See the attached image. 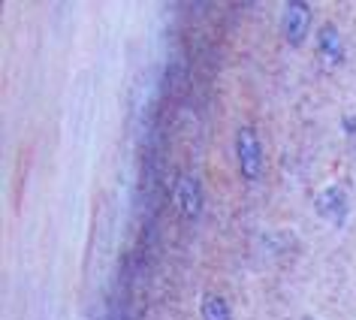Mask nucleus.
<instances>
[{
  "label": "nucleus",
  "instance_id": "nucleus-6",
  "mask_svg": "<svg viewBox=\"0 0 356 320\" xmlns=\"http://www.w3.org/2000/svg\"><path fill=\"white\" fill-rule=\"evenodd\" d=\"M200 320H233V308H229V302L220 293H202Z\"/></svg>",
  "mask_w": 356,
  "mask_h": 320
},
{
  "label": "nucleus",
  "instance_id": "nucleus-2",
  "mask_svg": "<svg viewBox=\"0 0 356 320\" xmlns=\"http://www.w3.org/2000/svg\"><path fill=\"white\" fill-rule=\"evenodd\" d=\"M311 19H314V10H311L308 0H290V3L284 6L281 31H284V40H287L290 49L305 46V40L311 33Z\"/></svg>",
  "mask_w": 356,
  "mask_h": 320
},
{
  "label": "nucleus",
  "instance_id": "nucleus-7",
  "mask_svg": "<svg viewBox=\"0 0 356 320\" xmlns=\"http://www.w3.org/2000/svg\"><path fill=\"white\" fill-rule=\"evenodd\" d=\"M341 127H344L347 136H356V115H344V118H341Z\"/></svg>",
  "mask_w": 356,
  "mask_h": 320
},
{
  "label": "nucleus",
  "instance_id": "nucleus-4",
  "mask_svg": "<svg viewBox=\"0 0 356 320\" xmlns=\"http://www.w3.org/2000/svg\"><path fill=\"white\" fill-rule=\"evenodd\" d=\"M172 200H175V209L181 218L188 221H197L200 211H202V184L193 173H181L175 179V188H172Z\"/></svg>",
  "mask_w": 356,
  "mask_h": 320
},
{
  "label": "nucleus",
  "instance_id": "nucleus-1",
  "mask_svg": "<svg viewBox=\"0 0 356 320\" xmlns=\"http://www.w3.org/2000/svg\"><path fill=\"white\" fill-rule=\"evenodd\" d=\"M236 163H238V175L245 182H260L263 179V166H266V157H263V142H260V133L251 124H242L236 130Z\"/></svg>",
  "mask_w": 356,
  "mask_h": 320
},
{
  "label": "nucleus",
  "instance_id": "nucleus-5",
  "mask_svg": "<svg viewBox=\"0 0 356 320\" xmlns=\"http://www.w3.org/2000/svg\"><path fill=\"white\" fill-rule=\"evenodd\" d=\"M314 211H317V218H326L335 227H341L347 221V211H350V197H347V191L341 184H326L314 197Z\"/></svg>",
  "mask_w": 356,
  "mask_h": 320
},
{
  "label": "nucleus",
  "instance_id": "nucleus-3",
  "mask_svg": "<svg viewBox=\"0 0 356 320\" xmlns=\"http://www.w3.org/2000/svg\"><path fill=\"white\" fill-rule=\"evenodd\" d=\"M314 40H317L320 64H323L326 70H338L347 61V49H344L341 31H338L335 22H323V24H320V28L314 31Z\"/></svg>",
  "mask_w": 356,
  "mask_h": 320
}]
</instances>
